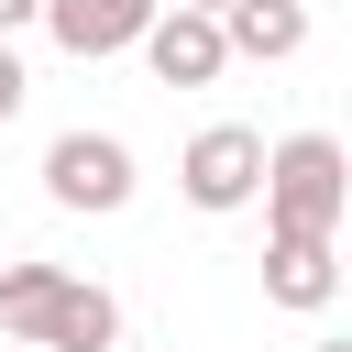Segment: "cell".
<instances>
[{
    "label": "cell",
    "instance_id": "6da1fadb",
    "mask_svg": "<svg viewBox=\"0 0 352 352\" xmlns=\"http://www.w3.org/2000/svg\"><path fill=\"white\" fill-rule=\"evenodd\" d=\"M341 220H352V143L341 132L264 143V231H341Z\"/></svg>",
    "mask_w": 352,
    "mask_h": 352
},
{
    "label": "cell",
    "instance_id": "7a4b0ae2",
    "mask_svg": "<svg viewBox=\"0 0 352 352\" xmlns=\"http://www.w3.org/2000/svg\"><path fill=\"white\" fill-rule=\"evenodd\" d=\"M176 187H187V209H209V220L253 209V198H264V132H253V121H209V132L176 154Z\"/></svg>",
    "mask_w": 352,
    "mask_h": 352
},
{
    "label": "cell",
    "instance_id": "3957f363",
    "mask_svg": "<svg viewBox=\"0 0 352 352\" xmlns=\"http://www.w3.org/2000/svg\"><path fill=\"white\" fill-rule=\"evenodd\" d=\"M132 143L121 132H55L44 143V198L55 209H88V220H110V209H132Z\"/></svg>",
    "mask_w": 352,
    "mask_h": 352
},
{
    "label": "cell",
    "instance_id": "277c9868",
    "mask_svg": "<svg viewBox=\"0 0 352 352\" xmlns=\"http://www.w3.org/2000/svg\"><path fill=\"white\" fill-rule=\"evenodd\" d=\"M132 55H143L165 88H209V77L231 66V33H220V11H187V0H165V11H154V33H143Z\"/></svg>",
    "mask_w": 352,
    "mask_h": 352
},
{
    "label": "cell",
    "instance_id": "5b68a950",
    "mask_svg": "<svg viewBox=\"0 0 352 352\" xmlns=\"http://www.w3.org/2000/svg\"><path fill=\"white\" fill-rule=\"evenodd\" d=\"M264 297L319 319L341 297V231H264Z\"/></svg>",
    "mask_w": 352,
    "mask_h": 352
},
{
    "label": "cell",
    "instance_id": "8992f818",
    "mask_svg": "<svg viewBox=\"0 0 352 352\" xmlns=\"http://www.w3.org/2000/svg\"><path fill=\"white\" fill-rule=\"evenodd\" d=\"M154 11H165V0H44V33H55L77 66H99V55H132V44L154 33Z\"/></svg>",
    "mask_w": 352,
    "mask_h": 352
},
{
    "label": "cell",
    "instance_id": "52a82bcc",
    "mask_svg": "<svg viewBox=\"0 0 352 352\" xmlns=\"http://www.w3.org/2000/svg\"><path fill=\"white\" fill-rule=\"evenodd\" d=\"M33 352H121V297H110V286H88V275H66V297L44 308Z\"/></svg>",
    "mask_w": 352,
    "mask_h": 352
},
{
    "label": "cell",
    "instance_id": "ba28073f",
    "mask_svg": "<svg viewBox=\"0 0 352 352\" xmlns=\"http://www.w3.org/2000/svg\"><path fill=\"white\" fill-rule=\"evenodd\" d=\"M220 33H231V55L286 66V55L308 44V0H231V11H220Z\"/></svg>",
    "mask_w": 352,
    "mask_h": 352
},
{
    "label": "cell",
    "instance_id": "9c48e42d",
    "mask_svg": "<svg viewBox=\"0 0 352 352\" xmlns=\"http://www.w3.org/2000/svg\"><path fill=\"white\" fill-rule=\"evenodd\" d=\"M55 297H66V264H0V330L11 341H33Z\"/></svg>",
    "mask_w": 352,
    "mask_h": 352
},
{
    "label": "cell",
    "instance_id": "30bf717a",
    "mask_svg": "<svg viewBox=\"0 0 352 352\" xmlns=\"http://www.w3.org/2000/svg\"><path fill=\"white\" fill-rule=\"evenodd\" d=\"M22 88H33V77H22V55H11V44H0V121H11V110H22Z\"/></svg>",
    "mask_w": 352,
    "mask_h": 352
},
{
    "label": "cell",
    "instance_id": "8fae6325",
    "mask_svg": "<svg viewBox=\"0 0 352 352\" xmlns=\"http://www.w3.org/2000/svg\"><path fill=\"white\" fill-rule=\"evenodd\" d=\"M22 22H44V0H0V44H11Z\"/></svg>",
    "mask_w": 352,
    "mask_h": 352
},
{
    "label": "cell",
    "instance_id": "7c38bea8",
    "mask_svg": "<svg viewBox=\"0 0 352 352\" xmlns=\"http://www.w3.org/2000/svg\"><path fill=\"white\" fill-rule=\"evenodd\" d=\"M308 352H352V341H308Z\"/></svg>",
    "mask_w": 352,
    "mask_h": 352
},
{
    "label": "cell",
    "instance_id": "4fadbf2b",
    "mask_svg": "<svg viewBox=\"0 0 352 352\" xmlns=\"http://www.w3.org/2000/svg\"><path fill=\"white\" fill-rule=\"evenodd\" d=\"M187 11H231V0H187Z\"/></svg>",
    "mask_w": 352,
    "mask_h": 352
},
{
    "label": "cell",
    "instance_id": "5bb4252c",
    "mask_svg": "<svg viewBox=\"0 0 352 352\" xmlns=\"http://www.w3.org/2000/svg\"><path fill=\"white\" fill-rule=\"evenodd\" d=\"M0 264H11V242H0Z\"/></svg>",
    "mask_w": 352,
    "mask_h": 352
},
{
    "label": "cell",
    "instance_id": "9a60e30c",
    "mask_svg": "<svg viewBox=\"0 0 352 352\" xmlns=\"http://www.w3.org/2000/svg\"><path fill=\"white\" fill-rule=\"evenodd\" d=\"M121 352H132V341H121Z\"/></svg>",
    "mask_w": 352,
    "mask_h": 352
}]
</instances>
